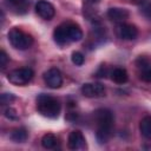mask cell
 <instances>
[{
    "instance_id": "cell-1",
    "label": "cell",
    "mask_w": 151,
    "mask_h": 151,
    "mask_svg": "<svg viewBox=\"0 0 151 151\" xmlns=\"http://www.w3.org/2000/svg\"><path fill=\"white\" fill-rule=\"evenodd\" d=\"M94 120L97 123V140L99 144H105L109 142L112 134L114 117L113 113L107 109H99L94 112Z\"/></svg>"
},
{
    "instance_id": "cell-2",
    "label": "cell",
    "mask_w": 151,
    "mask_h": 151,
    "mask_svg": "<svg viewBox=\"0 0 151 151\" xmlns=\"http://www.w3.org/2000/svg\"><path fill=\"white\" fill-rule=\"evenodd\" d=\"M60 103L57 98L50 94H39L37 98V110L38 112L47 118H57L60 113Z\"/></svg>"
},
{
    "instance_id": "cell-3",
    "label": "cell",
    "mask_w": 151,
    "mask_h": 151,
    "mask_svg": "<svg viewBox=\"0 0 151 151\" xmlns=\"http://www.w3.org/2000/svg\"><path fill=\"white\" fill-rule=\"evenodd\" d=\"M8 40L11 45L17 50H27L33 44V38L17 27L8 32Z\"/></svg>"
},
{
    "instance_id": "cell-4",
    "label": "cell",
    "mask_w": 151,
    "mask_h": 151,
    "mask_svg": "<svg viewBox=\"0 0 151 151\" xmlns=\"http://www.w3.org/2000/svg\"><path fill=\"white\" fill-rule=\"evenodd\" d=\"M33 76H34V72L32 68L21 67V68H17V70H13L12 72H9L7 76V79L13 85L22 86V85L28 84L32 80Z\"/></svg>"
},
{
    "instance_id": "cell-5",
    "label": "cell",
    "mask_w": 151,
    "mask_h": 151,
    "mask_svg": "<svg viewBox=\"0 0 151 151\" xmlns=\"http://www.w3.org/2000/svg\"><path fill=\"white\" fill-rule=\"evenodd\" d=\"M116 33H117L118 38H120L123 40H133L138 35V29L134 25L120 22L116 27Z\"/></svg>"
},
{
    "instance_id": "cell-6",
    "label": "cell",
    "mask_w": 151,
    "mask_h": 151,
    "mask_svg": "<svg viewBox=\"0 0 151 151\" xmlns=\"http://www.w3.org/2000/svg\"><path fill=\"white\" fill-rule=\"evenodd\" d=\"M44 80L51 88H59L63 84V76L58 68H50L44 73Z\"/></svg>"
},
{
    "instance_id": "cell-7",
    "label": "cell",
    "mask_w": 151,
    "mask_h": 151,
    "mask_svg": "<svg viewBox=\"0 0 151 151\" xmlns=\"http://www.w3.org/2000/svg\"><path fill=\"white\" fill-rule=\"evenodd\" d=\"M81 93L87 98H97L105 94V87L99 83H87L81 86Z\"/></svg>"
},
{
    "instance_id": "cell-8",
    "label": "cell",
    "mask_w": 151,
    "mask_h": 151,
    "mask_svg": "<svg viewBox=\"0 0 151 151\" xmlns=\"http://www.w3.org/2000/svg\"><path fill=\"white\" fill-rule=\"evenodd\" d=\"M35 11L39 14V17H41L45 20H51L55 14L54 6L46 0H39L35 5Z\"/></svg>"
},
{
    "instance_id": "cell-9",
    "label": "cell",
    "mask_w": 151,
    "mask_h": 151,
    "mask_svg": "<svg viewBox=\"0 0 151 151\" xmlns=\"http://www.w3.org/2000/svg\"><path fill=\"white\" fill-rule=\"evenodd\" d=\"M139 78L146 83H151V64L145 57H139L136 61Z\"/></svg>"
},
{
    "instance_id": "cell-10",
    "label": "cell",
    "mask_w": 151,
    "mask_h": 151,
    "mask_svg": "<svg viewBox=\"0 0 151 151\" xmlns=\"http://www.w3.org/2000/svg\"><path fill=\"white\" fill-rule=\"evenodd\" d=\"M67 145L71 150H79L85 147V137L79 130H74L68 134Z\"/></svg>"
},
{
    "instance_id": "cell-11",
    "label": "cell",
    "mask_w": 151,
    "mask_h": 151,
    "mask_svg": "<svg viewBox=\"0 0 151 151\" xmlns=\"http://www.w3.org/2000/svg\"><path fill=\"white\" fill-rule=\"evenodd\" d=\"M53 38L54 41L59 45V46H64L70 44V39H68V32H67V24H61L59 25L54 32H53Z\"/></svg>"
},
{
    "instance_id": "cell-12",
    "label": "cell",
    "mask_w": 151,
    "mask_h": 151,
    "mask_svg": "<svg viewBox=\"0 0 151 151\" xmlns=\"http://www.w3.org/2000/svg\"><path fill=\"white\" fill-rule=\"evenodd\" d=\"M107 18L112 21L117 22H123L125 19L129 18V11L125 8H119V7H112L107 11Z\"/></svg>"
},
{
    "instance_id": "cell-13",
    "label": "cell",
    "mask_w": 151,
    "mask_h": 151,
    "mask_svg": "<svg viewBox=\"0 0 151 151\" xmlns=\"http://www.w3.org/2000/svg\"><path fill=\"white\" fill-rule=\"evenodd\" d=\"M127 72L125 68L116 67L111 71V79L117 84H124L127 81Z\"/></svg>"
},
{
    "instance_id": "cell-14",
    "label": "cell",
    "mask_w": 151,
    "mask_h": 151,
    "mask_svg": "<svg viewBox=\"0 0 151 151\" xmlns=\"http://www.w3.org/2000/svg\"><path fill=\"white\" fill-rule=\"evenodd\" d=\"M67 32H68V39L70 42L79 41L83 38V31L78 25L74 24H67Z\"/></svg>"
},
{
    "instance_id": "cell-15",
    "label": "cell",
    "mask_w": 151,
    "mask_h": 151,
    "mask_svg": "<svg viewBox=\"0 0 151 151\" xmlns=\"http://www.w3.org/2000/svg\"><path fill=\"white\" fill-rule=\"evenodd\" d=\"M28 137V132L26 131V129L24 127H18V129H14L11 134H9V138L14 142V143H24Z\"/></svg>"
},
{
    "instance_id": "cell-16",
    "label": "cell",
    "mask_w": 151,
    "mask_h": 151,
    "mask_svg": "<svg viewBox=\"0 0 151 151\" xmlns=\"http://www.w3.org/2000/svg\"><path fill=\"white\" fill-rule=\"evenodd\" d=\"M139 131L140 133L147 138L151 139V117H144L139 123Z\"/></svg>"
},
{
    "instance_id": "cell-17",
    "label": "cell",
    "mask_w": 151,
    "mask_h": 151,
    "mask_svg": "<svg viewBox=\"0 0 151 151\" xmlns=\"http://www.w3.org/2000/svg\"><path fill=\"white\" fill-rule=\"evenodd\" d=\"M7 4L17 13H25L28 7V0H7Z\"/></svg>"
},
{
    "instance_id": "cell-18",
    "label": "cell",
    "mask_w": 151,
    "mask_h": 151,
    "mask_svg": "<svg viewBox=\"0 0 151 151\" xmlns=\"http://www.w3.org/2000/svg\"><path fill=\"white\" fill-rule=\"evenodd\" d=\"M57 144V137L52 133H46L42 138H41V145L45 149H53Z\"/></svg>"
},
{
    "instance_id": "cell-19",
    "label": "cell",
    "mask_w": 151,
    "mask_h": 151,
    "mask_svg": "<svg viewBox=\"0 0 151 151\" xmlns=\"http://www.w3.org/2000/svg\"><path fill=\"white\" fill-rule=\"evenodd\" d=\"M71 60L74 65L77 66H81L85 61V58H84V54L80 53V52H73L72 53V57H71Z\"/></svg>"
},
{
    "instance_id": "cell-20",
    "label": "cell",
    "mask_w": 151,
    "mask_h": 151,
    "mask_svg": "<svg viewBox=\"0 0 151 151\" xmlns=\"http://www.w3.org/2000/svg\"><path fill=\"white\" fill-rule=\"evenodd\" d=\"M140 11L146 18L151 19V1H144L140 6Z\"/></svg>"
},
{
    "instance_id": "cell-21",
    "label": "cell",
    "mask_w": 151,
    "mask_h": 151,
    "mask_svg": "<svg viewBox=\"0 0 151 151\" xmlns=\"http://www.w3.org/2000/svg\"><path fill=\"white\" fill-rule=\"evenodd\" d=\"M13 100H14V96L12 93H2L1 97H0V101H1L2 105L11 104Z\"/></svg>"
},
{
    "instance_id": "cell-22",
    "label": "cell",
    "mask_w": 151,
    "mask_h": 151,
    "mask_svg": "<svg viewBox=\"0 0 151 151\" xmlns=\"http://www.w3.org/2000/svg\"><path fill=\"white\" fill-rule=\"evenodd\" d=\"M5 117L8 119H12V120H15V119H18V113L13 107H7L5 110Z\"/></svg>"
},
{
    "instance_id": "cell-23",
    "label": "cell",
    "mask_w": 151,
    "mask_h": 151,
    "mask_svg": "<svg viewBox=\"0 0 151 151\" xmlns=\"http://www.w3.org/2000/svg\"><path fill=\"white\" fill-rule=\"evenodd\" d=\"M7 63H8V57H7L6 52L4 50H1V52H0V67H1V70H4L6 67Z\"/></svg>"
},
{
    "instance_id": "cell-24",
    "label": "cell",
    "mask_w": 151,
    "mask_h": 151,
    "mask_svg": "<svg viewBox=\"0 0 151 151\" xmlns=\"http://www.w3.org/2000/svg\"><path fill=\"white\" fill-rule=\"evenodd\" d=\"M105 74H106V71H105V67L104 66H101L100 68H99V71L97 72V77H105Z\"/></svg>"
}]
</instances>
